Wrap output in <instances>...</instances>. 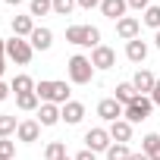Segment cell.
Instances as JSON below:
<instances>
[{"label":"cell","mask_w":160,"mask_h":160,"mask_svg":"<svg viewBox=\"0 0 160 160\" xmlns=\"http://www.w3.org/2000/svg\"><path fill=\"white\" fill-rule=\"evenodd\" d=\"M35 94L44 104H69V85L66 82H38Z\"/></svg>","instance_id":"6da1fadb"},{"label":"cell","mask_w":160,"mask_h":160,"mask_svg":"<svg viewBox=\"0 0 160 160\" xmlns=\"http://www.w3.org/2000/svg\"><path fill=\"white\" fill-rule=\"evenodd\" d=\"M135 98H138V91H135V85H132V82H122V85H116V101H119L122 107H129Z\"/></svg>","instance_id":"ac0fdd59"},{"label":"cell","mask_w":160,"mask_h":160,"mask_svg":"<svg viewBox=\"0 0 160 160\" xmlns=\"http://www.w3.org/2000/svg\"><path fill=\"white\" fill-rule=\"evenodd\" d=\"M75 3H78V0H53V13L57 16H69Z\"/></svg>","instance_id":"83f0119b"},{"label":"cell","mask_w":160,"mask_h":160,"mask_svg":"<svg viewBox=\"0 0 160 160\" xmlns=\"http://www.w3.org/2000/svg\"><path fill=\"white\" fill-rule=\"evenodd\" d=\"M151 107H154V101L144 98V94H138V98L126 107V119H129V122H141V119L151 116Z\"/></svg>","instance_id":"277c9868"},{"label":"cell","mask_w":160,"mask_h":160,"mask_svg":"<svg viewBox=\"0 0 160 160\" xmlns=\"http://www.w3.org/2000/svg\"><path fill=\"white\" fill-rule=\"evenodd\" d=\"M151 101H154V104H157V107H160V82H157V85H154V91H151Z\"/></svg>","instance_id":"d6a6232c"},{"label":"cell","mask_w":160,"mask_h":160,"mask_svg":"<svg viewBox=\"0 0 160 160\" xmlns=\"http://www.w3.org/2000/svg\"><path fill=\"white\" fill-rule=\"evenodd\" d=\"M53 13V0H32V16H47Z\"/></svg>","instance_id":"484cf974"},{"label":"cell","mask_w":160,"mask_h":160,"mask_svg":"<svg viewBox=\"0 0 160 160\" xmlns=\"http://www.w3.org/2000/svg\"><path fill=\"white\" fill-rule=\"evenodd\" d=\"M3 69H7V66H3V57H0V75H3Z\"/></svg>","instance_id":"f35d334b"},{"label":"cell","mask_w":160,"mask_h":160,"mask_svg":"<svg viewBox=\"0 0 160 160\" xmlns=\"http://www.w3.org/2000/svg\"><path fill=\"white\" fill-rule=\"evenodd\" d=\"M7 3H13V7H19V3H22V0H7Z\"/></svg>","instance_id":"ab89813d"},{"label":"cell","mask_w":160,"mask_h":160,"mask_svg":"<svg viewBox=\"0 0 160 160\" xmlns=\"http://www.w3.org/2000/svg\"><path fill=\"white\" fill-rule=\"evenodd\" d=\"M91 75H94V63H91L88 57L75 53V57L69 60V78H72L75 85H88V82H91Z\"/></svg>","instance_id":"7a4b0ae2"},{"label":"cell","mask_w":160,"mask_h":160,"mask_svg":"<svg viewBox=\"0 0 160 160\" xmlns=\"http://www.w3.org/2000/svg\"><path fill=\"white\" fill-rule=\"evenodd\" d=\"M32 53H35L32 41H22V38H16V35L7 41V57H10V60H16V63H22V66H25V63L32 60Z\"/></svg>","instance_id":"3957f363"},{"label":"cell","mask_w":160,"mask_h":160,"mask_svg":"<svg viewBox=\"0 0 160 160\" xmlns=\"http://www.w3.org/2000/svg\"><path fill=\"white\" fill-rule=\"evenodd\" d=\"M151 160H160V148H157V151H154V154H151Z\"/></svg>","instance_id":"74e56055"},{"label":"cell","mask_w":160,"mask_h":160,"mask_svg":"<svg viewBox=\"0 0 160 160\" xmlns=\"http://www.w3.org/2000/svg\"><path fill=\"white\" fill-rule=\"evenodd\" d=\"M157 148H160V135H157V132H151V135H144V138H141V151H144L148 157H151Z\"/></svg>","instance_id":"cb8c5ba5"},{"label":"cell","mask_w":160,"mask_h":160,"mask_svg":"<svg viewBox=\"0 0 160 160\" xmlns=\"http://www.w3.org/2000/svg\"><path fill=\"white\" fill-rule=\"evenodd\" d=\"M129 157H132V151H129L126 144H119V141L107 148V160H129Z\"/></svg>","instance_id":"7402d4cb"},{"label":"cell","mask_w":160,"mask_h":160,"mask_svg":"<svg viewBox=\"0 0 160 160\" xmlns=\"http://www.w3.org/2000/svg\"><path fill=\"white\" fill-rule=\"evenodd\" d=\"M91 63H94L98 69H110V66H116V53H113L110 47L98 44V47H94V53H91Z\"/></svg>","instance_id":"52a82bcc"},{"label":"cell","mask_w":160,"mask_h":160,"mask_svg":"<svg viewBox=\"0 0 160 160\" xmlns=\"http://www.w3.org/2000/svg\"><path fill=\"white\" fill-rule=\"evenodd\" d=\"M66 41L88 47V25H72V28H66Z\"/></svg>","instance_id":"e0dca14e"},{"label":"cell","mask_w":160,"mask_h":160,"mask_svg":"<svg viewBox=\"0 0 160 160\" xmlns=\"http://www.w3.org/2000/svg\"><path fill=\"white\" fill-rule=\"evenodd\" d=\"M16 157V144L10 138H0V160H13Z\"/></svg>","instance_id":"f1b7e54d"},{"label":"cell","mask_w":160,"mask_h":160,"mask_svg":"<svg viewBox=\"0 0 160 160\" xmlns=\"http://www.w3.org/2000/svg\"><path fill=\"white\" fill-rule=\"evenodd\" d=\"M132 85H135V91H138V94H144V91H154L157 78H154L148 69H138V72H135V78H132Z\"/></svg>","instance_id":"4fadbf2b"},{"label":"cell","mask_w":160,"mask_h":160,"mask_svg":"<svg viewBox=\"0 0 160 160\" xmlns=\"http://www.w3.org/2000/svg\"><path fill=\"white\" fill-rule=\"evenodd\" d=\"M129 160H151V157H148V154H144V151H141V154H132V157H129Z\"/></svg>","instance_id":"d590c367"},{"label":"cell","mask_w":160,"mask_h":160,"mask_svg":"<svg viewBox=\"0 0 160 160\" xmlns=\"http://www.w3.org/2000/svg\"><path fill=\"white\" fill-rule=\"evenodd\" d=\"M28 41H32V47H35V50H47V47L53 44V32H50V28H35Z\"/></svg>","instance_id":"5bb4252c"},{"label":"cell","mask_w":160,"mask_h":160,"mask_svg":"<svg viewBox=\"0 0 160 160\" xmlns=\"http://www.w3.org/2000/svg\"><path fill=\"white\" fill-rule=\"evenodd\" d=\"M144 25H151V28L160 32V7H148L144 10Z\"/></svg>","instance_id":"4316f807"},{"label":"cell","mask_w":160,"mask_h":160,"mask_svg":"<svg viewBox=\"0 0 160 160\" xmlns=\"http://www.w3.org/2000/svg\"><path fill=\"white\" fill-rule=\"evenodd\" d=\"M38 116H41V126H57V122H60V110H57V104H41Z\"/></svg>","instance_id":"d6986e66"},{"label":"cell","mask_w":160,"mask_h":160,"mask_svg":"<svg viewBox=\"0 0 160 160\" xmlns=\"http://www.w3.org/2000/svg\"><path fill=\"white\" fill-rule=\"evenodd\" d=\"M78 7H85V10H91V7H101V0H78Z\"/></svg>","instance_id":"836d02e7"},{"label":"cell","mask_w":160,"mask_h":160,"mask_svg":"<svg viewBox=\"0 0 160 160\" xmlns=\"http://www.w3.org/2000/svg\"><path fill=\"white\" fill-rule=\"evenodd\" d=\"M38 101H41V98H38L35 91H25V94H16V107H19V110H35V107H38Z\"/></svg>","instance_id":"ffe728a7"},{"label":"cell","mask_w":160,"mask_h":160,"mask_svg":"<svg viewBox=\"0 0 160 160\" xmlns=\"http://www.w3.org/2000/svg\"><path fill=\"white\" fill-rule=\"evenodd\" d=\"M116 35H119V38H126V41H135V38H138V19L122 16V19L116 22Z\"/></svg>","instance_id":"30bf717a"},{"label":"cell","mask_w":160,"mask_h":160,"mask_svg":"<svg viewBox=\"0 0 160 160\" xmlns=\"http://www.w3.org/2000/svg\"><path fill=\"white\" fill-rule=\"evenodd\" d=\"M126 57H129L132 63H144V57H148V44H144L141 38L129 41V44H126Z\"/></svg>","instance_id":"9a60e30c"},{"label":"cell","mask_w":160,"mask_h":160,"mask_svg":"<svg viewBox=\"0 0 160 160\" xmlns=\"http://www.w3.org/2000/svg\"><path fill=\"white\" fill-rule=\"evenodd\" d=\"M85 144H88V151H107L110 148V132L107 129H91L88 135H85Z\"/></svg>","instance_id":"8992f818"},{"label":"cell","mask_w":160,"mask_h":160,"mask_svg":"<svg viewBox=\"0 0 160 160\" xmlns=\"http://www.w3.org/2000/svg\"><path fill=\"white\" fill-rule=\"evenodd\" d=\"M98 116H101V119H107V122H116L119 116H126V107H122L116 98H107V101H101V104H98Z\"/></svg>","instance_id":"5b68a950"},{"label":"cell","mask_w":160,"mask_h":160,"mask_svg":"<svg viewBox=\"0 0 160 160\" xmlns=\"http://www.w3.org/2000/svg\"><path fill=\"white\" fill-rule=\"evenodd\" d=\"M7 53V41H0V57H3Z\"/></svg>","instance_id":"8d00e7d4"},{"label":"cell","mask_w":160,"mask_h":160,"mask_svg":"<svg viewBox=\"0 0 160 160\" xmlns=\"http://www.w3.org/2000/svg\"><path fill=\"white\" fill-rule=\"evenodd\" d=\"M63 160H69V157H63Z\"/></svg>","instance_id":"b9f144b4"},{"label":"cell","mask_w":160,"mask_h":160,"mask_svg":"<svg viewBox=\"0 0 160 160\" xmlns=\"http://www.w3.org/2000/svg\"><path fill=\"white\" fill-rule=\"evenodd\" d=\"M126 3H129L132 10H148V7H151V0H126Z\"/></svg>","instance_id":"4dcf8cb0"},{"label":"cell","mask_w":160,"mask_h":160,"mask_svg":"<svg viewBox=\"0 0 160 160\" xmlns=\"http://www.w3.org/2000/svg\"><path fill=\"white\" fill-rule=\"evenodd\" d=\"M126 0H101V13L107 16V19H113V22H119L122 16H126Z\"/></svg>","instance_id":"ba28073f"},{"label":"cell","mask_w":160,"mask_h":160,"mask_svg":"<svg viewBox=\"0 0 160 160\" xmlns=\"http://www.w3.org/2000/svg\"><path fill=\"white\" fill-rule=\"evenodd\" d=\"M75 160H94V151H88V148H85L82 154H75Z\"/></svg>","instance_id":"1f68e13d"},{"label":"cell","mask_w":160,"mask_h":160,"mask_svg":"<svg viewBox=\"0 0 160 160\" xmlns=\"http://www.w3.org/2000/svg\"><path fill=\"white\" fill-rule=\"evenodd\" d=\"M98 41H101V32L94 25H88V47H98Z\"/></svg>","instance_id":"f546056e"},{"label":"cell","mask_w":160,"mask_h":160,"mask_svg":"<svg viewBox=\"0 0 160 160\" xmlns=\"http://www.w3.org/2000/svg\"><path fill=\"white\" fill-rule=\"evenodd\" d=\"M32 32H35L32 16H16V19H13V35H16V38H32Z\"/></svg>","instance_id":"2e32d148"},{"label":"cell","mask_w":160,"mask_h":160,"mask_svg":"<svg viewBox=\"0 0 160 160\" xmlns=\"http://www.w3.org/2000/svg\"><path fill=\"white\" fill-rule=\"evenodd\" d=\"M16 129H19V122H16V116H7V113L0 116V138H10V135H13Z\"/></svg>","instance_id":"603a6c76"},{"label":"cell","mask_w":160,"mask_h":160,"mask_svg":"<svg viewBox=\"0 0 160 160\" xmlns=\"http://www.w3.org/2000/svg\"><path fill=\"white\" fill-rule=\"evenodd\" d=\"M7 98H10V88H7L3 82H0V101H7Z\"/></svg>","instance_id":"e575fe53"},{"label":"cell","mask_w":160,"mask_h":160,"mask_svg":"<svg viewBox=\"0 0 160 160\" xmlns=\"http://www.w3.org/2000/svg\"><path fill=\"white\" fill-rule=\"evenodd\" d=\"M82 116H85V107L78 104V101H69V104H63V110H60V119H66L69 126L82 122Z\"/></svg>","instance_id":"9c48e42d"},{"label":"cell","mask_w":160,"mask_h":160,"mask_svg":"<svg viewBox=\"0 0 160 160\" xmlns=\"http://www.w3.org/2000/svg\"><path fill=\"white\" fill-rule=\"evenodd\" d=\"M110 138L119 141V144H126V141L132 138V122H129V119H116V122H110Z\"/></svg>","instance_id":"8fae6325"},{"label":"cell","mask_w":160,"mask_h":160,"mask_svg":"<svg viewBox=\"0 0 160 160\" xmlns=\"http://www.w3.org/2000/svg\"><path fill=\"white\" fill-rule=\"evenodd\" d=\"M10 91H16V94H25V91H35V82L28 75H16L13 78V85H10Z\"/></svg>","instance_id":"44dd1931"},{"label":"cell","mask_w":160,"mask_h":160,"mask_svg":"<svg viewBox=\"0 0 160 160\" xmlns=\"http://www.w3.org/2000/svg\"><path fill=\"white\" fill-rule=\"evenodd\" d=\"M154 41H157V47H160V32H157V38H154Z\"/></svg>","instance_id":"60d3db41"},{"label":"cell","mask_w":160,"mask_h":160,"mask_svg":"<svg viewBox=\"0 0 160 160\" xmlns=\"http://www.w3.org/2000/svg\"><path fill=\"white\" fill-rule=\"evenodd\" d=\"M44 157H47V160H63V157H66V144H63V141H53V144H47Z\"/></svg>","instance_id":"d4e9b609"},{"label":"cell","mask_w":160,"mask_h":160,"mask_svg":"<svg viewBox=\"0 0 160 160\" xmlns=\"http://www.w3.org/2000/svg\"><path fill=\"white\" fill-rule=\"evenodd\" d=\"M16 135H19V141H38V135H41V122H35V119H25V122H19Z\"/></svg>","instance_id":"7c38bea8"}]
</instances>
